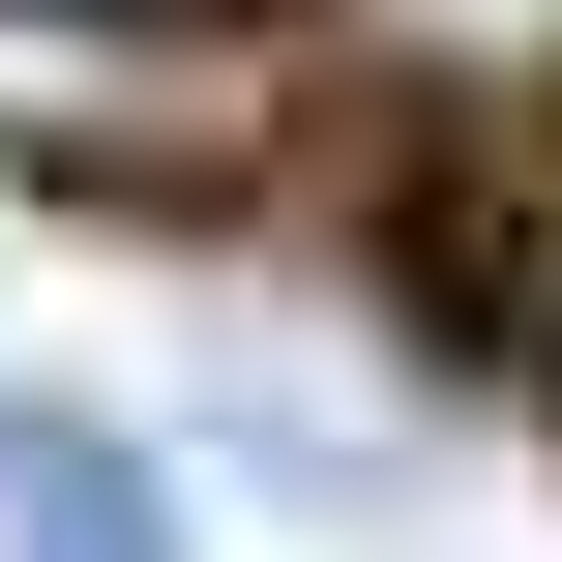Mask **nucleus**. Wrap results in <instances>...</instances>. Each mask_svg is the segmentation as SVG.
<instances>
[{
	"mask_svg": "<svg viewBox=\"0 0 562 562\" xmlns=\"http://www.w3.org/2000/svg\"><path fill=\"white\" fill-rule=\"evenodd\" d=\"M0 562H178V504H148L89 415H0Z\"/></svg>",
	"mask_w": 562,
	"mask_h": 562,
	"instance_id": "1",
	"label": "nucleus"
},
{
	"mask_svg": "<svg viewBox=\"0 0 562 562\" xmlns=\"http://www.w3.org/2000/svg\"><path fill=\"white\" fill-rule=\"evenodd\" d=\"M415 59H562V0H385Z\"/></svg>",
	"mask_w": 562,
	"mask_h": 562,
	"instance_id": "2",
	"label": "nucleus"
},
{
	"mask_svg": "<svg viewBox=\"0 0 562 562\" xmlns=\"http://www.w3.org/2000/svg\"><path fill=\"white\" fill-rule=\"evenodd\" d=\"M533 356H562V207H533Z\"/></svg>",
	"mask_w": 562,
	"mask_h": 562,
	"instance_id": "3",
	"label": "nucleus"
}]
</instances>
